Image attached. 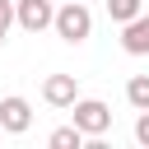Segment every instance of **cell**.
I'll return each instance as SVG.
<instances>
[{"mask_svg": "<svg viewBox=\"0 0 149 149\" xmlns=\"http://www.w3.org/2000/svg\"><path fill=\"white\" fill-rule=\"evenodd\" d=\"M51 19H56L51 0H14V23L23 33H42V28H51Z\"/></svg>", "mask_w": 149, "mask_h": 149, "instance_id": "277c9868", "label": "cell"}, {"mask_svg": "<svg viewBox=\"0 0 149 149\" xmlns=\"http://www.w3.org/2000/svg\"><path fill=\"white\" fill-rule=\"evenodd\" d=\"M65 112H70V121L84 130V140H98V135L112 126V107H107L102 98H74Z\"/></svg>", "mask_w": 149, "mask_h": 149, "instance_id": "7a4b0ae2", "label": "cell"}, {"mask_svg": "<svg viewBox=\"0 0 149 149\" xmlns=\"http://www.w3.org/2000/svg\"><path fill=\"white\" fill-rule=\"evenodd\" d=\"M74 98H79V79H74V74H47V79H42V102H47V107L65 112Z\"/></svg>", "mask_w": 149, "mask_h": 149, "instance_id": "5b68a950", "label": "cell"}, {"mask_svg": "<svg viewBox=\"0 0 149 149\" xmlns=\"http://www.w3.org/2000/svg\"><path fill=\"white\" fill-rule=\"evenodd\" d=\"M9 28H14V0H0V47H5Z\"/></svg>", "mask_w": 149, "mask_h": 149, "instance_id": "30bf717a", "label": "cell"}, {"mask_svg": "<svg viewBox=\"0 0 149 149\" xmlns=\"http://www.w3.org/2000/svg\"><path fill=\"white\" fill-rule=\"evenodd\" d=\"M135 140L149 149V112H140V116H135Z\"/></svg>", "mask_w": 149, "mask_h": 149, "instance_id": "8fae6325", "label": "cell"}, {"mask_svg": "<svg viewBox=\"0 0 149 149\" xmlns=\"http://www.w3.org/2000/svg\"><path fill=\"white\" fill-rule=\"evenodd\" d=\"M47 144H51V149H79V144H84V130H79L74 121H70V126H56V130L47 135Z\"/></svg>", "mask_w": 149, "mask_h": 149, "instance_id": "ba28073f", "label": "cell"}, {"mask_svg": "<svg viewBox=\"0 0 149 149\" xmlns=\"http://www.w3.org/2000/svg\"><path fill=\"white\" fill-rule=\"evenodd\" d=\"M121 51L126 56H149V14L144 9L121 23Z\"/></svg>", "mask_w": 149, "mask_h": 149, "instance_id": "8992f818", "label": "cell"}, {"mask_svg": "<svg viewBox=\"0 0 149 149\" xmlns=\"http://www.w3.org/2000/svg\"><path fill=\"white\" fill-rule=\"evenodd\" d=\"M28 126H33V102H28L23 93L0 98V130H5V135H23Z\"/></svg>", "mask_w": 149, "mask_h": 149, "instance_id": "3957f363", "label": "cell"}, {"mask_svg": "<svg viewBox=\"0 0 149 149\" xmlns=\"http://www.w3.org/2000/svg\"><path fill=\"white\" fill-rule=\"evenodd\" d=\"M126 102L135 112H149V74H130L126 79Z\"/></svg>", "mask_w": 149, "mask_h": 149, "instance_id": "52a82bcc", "label": "cell"}, {"mask_svg": "<svg viewBox=\"0 0 149 149\" xmlns=\"http://www.w3.org/2000/svg\"><path fill=\"white\" fill-rule=\"evenodd\" d=\"M51 28H56V37H61V42L79 47V42H88V33H93V14H88V5H84V0H65V5L56 9Z\"/></svg>", "mask_w": 149, "mask_h": 149, "instance_id": "6da1fadb", "label": "cell"}, {"mask_svg": "<svg viewBox=\"0 0 149 149\" xmlns=\"http://www.w3.org/2000/svg\"><path fill=\"white\" fill-rule=\"evenodd\" d=\"M144 9V0H107V14H112V23H126V19H135Z\"/></svg>", "mask_w": 149, "mask_h": 149, "instance_id": "9c48e42d", "label": "cell"}]
</instances>
